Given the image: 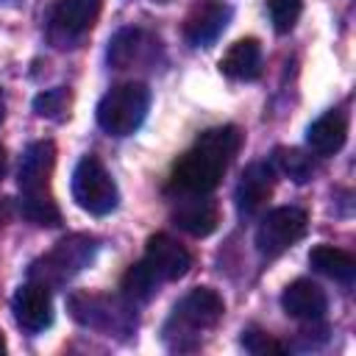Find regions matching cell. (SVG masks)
Returning <instances> with one entry per match:
<instances>
[{"mask_svg":"<svg viewBox=\"0 0 356 356\" xmlns=\"http://www.w3.org/2000/svg\"><path fill=\"white\" fill-rule=\"evenodd\" d=\"M103 0H58L50 8L47 36L56 47H72L97 22Z\"/></svg>","mask_w":356,"mask_h":356,"instance_id":"cell-7","label":"cell"},{"mask_svg":"<svg viewBox=\"0 0 356 356\" xmlns=\"http://www.w3.org/2000/svg\"><path fill=\"white\" fill-rule=\"evenodd\" d=\"M273 161H275V167H278L289 181H295V184H306V181L314 175V161H312V156H306V153L298 150V147H275Z\"/></svg>","mask_w":356,"mask_h":356,"instance_id":"cell-22","label":"cell"},{"mask_svg":"<svg viewBox=\"0 0 356 356\" xmlns=\"http://www.w3.org/2000/svg\"><path fill=\"white\" fill-rule=\"evenodd\" d=\"M145 261L161 281H178L192 270V253L170 234H153L145 245Z\"/></svg>","mask_w":356,"mask_h":356,"instance_id":"cell-12","label":"cell"},{"mask_svg":"<svg viewBox=\"0 0 356 356\" xmlns=\"http://www.w3.org/2000/svg\"><path fill=\"white\" fill-rule=\"evenodd\" d=\"M150 108V89L139 81L120 83L108 89L97 103V125L111 136L134 134Z\"/></svg>","mask_w":356,"mask_h":356,"instance_id":"cell-3","label":"cell"},{"mask_svg":"<svg viewBox=\"0 0 356 356\" xmlns=\"http://www.w3.org/2000/svg\"><path fill=\"white\" fill-rule=\"evenodd\" d=\"M281 306H284V312H286L289 317L314 323V320H320V317L325 314L328 298H325V292H323L314 281L298 278V281H292V284L281 292Z\"/></svg>","mask_w":356,"mask_h":356,"instance_id":"cell-15","label":"cell"},{"mask_svg":"<svg viewBox=\"0 0 356 356\" xmlns=\"http://www.w3.org/2000/svg\"><path fill=\"white\" fill-rule=\"evenodd\" d=\"M6 167H8V156H6V147L0 145V178L6 175Z\"/></svg>","mask_w":356,"mask_h":356,"instance_id":"cell-26","label":"cell"},{"mask_svg":"<svg viewBox=\"0 0 356 356\" xmlns=\"http://www.w3.org/2000/svg\"><path fill=\"white\" fill-rule=\"evenodd\" d=\"M56 167V145L50 139L31 142L19 161V192H42L50 186V175Z\"/></svg>","mask_w":356,"mask_h":356,"instance_id":"cell-13","label":"cell"},{"mask_svg":"<svg viewBox=\"0 0 356 356\" xmlns=\"http://www.w3.org/2000/svg\"><path fill=\"white\" fill-rule=\"evenodd\" d=\"M172 220L181 231L189 236H209L220 225V206L209 195H186L181 197L178 209L172 211Z\"/></svg>","mask_w":356,"mask_h":356,"instance_id":"cell-14","label":"cell"},{"mask_svg":"<svg viewBox=\"0 0 356 356\" xmlns=\"http://www.w3.org/2000/svg\"><path fill=\"white\" fill-rule=\"evenodd\" d=\"M242 147V131L236 125H217L203 131L195 145L175 161L167 192L175 197L209 195L222 181L228 164Z\"/></svg>","mask_w":356,"mask_h":356,"instance_id":"cell-1","label":"cell"},{"mask_svg":"<svg viewBox=\"0 0 356 356\" xmlns=\"http://www.w3.org/2000/svg\"><path fill=\"white\" fill-rule=\"evenodd\" d=\"M67 309L72 314L75 323L103 331V334H131L136 328V314L131 309V300H120L111 295H100V292H72L67 298Z\"/></svg>","mask_w":356,"mask_h":356,"instance_id":"cell-4","label":"cell"},{"mask_svg":"<svg viewBox=\"0 0 356 356\" xmlns=\"http://www.w3.org/2000/svg\"><path fill=\"white\" fill-rule=\"evenodd\" d=\"M6 120V95H3V89H0V122Z\"/></svg>","mask_w":356,"mask_h":356,"instance_id":"cell-28","label":"cell"},{"mask_svg":"<svg viewBox=\"0 0 356 356\" xmlns=\"http://www.w3.org/2000/svg\"><path fill=\"white\" fill-rule=\"evenodd\" d=\"M156 39L147 36L142 28H122L111 36L108 42V64L117 67V70H128L139 61H147L150 53L156 50Z\"/></svg>","mask_w":356,"mask_h":356,"instance_id":"cell-16","label":"cell"},{"mask_svg":"<svg viewBox=\"0 0 356 356\" xmlns=\"http://www.w3.org/2000/svg\"><path fill=\"white\" fill-rule=\"evenodd\" d=\"M231 6L222 0H206L200 6H195L189 11V17L184 19V36L192 47H209L214 44L222 31L231 22Z\"/></svg>","mask_w":356,"mask_h":356,"instance_id":"cell-9","label":"cell"},{"mask_svg":"<svg viewBox=\"0 0 356 356\" xmlns=\"http://www.w3.org/2000/svg\"><path fill=\"white\" fill-rule=\"evenodd\" d=\"M11 312H14V320L22 331H31V334H39L44 331L50 323H53V300H50V289L36 284V281H28L22 284L14 298H11Z\"/></svg>","mask_w":356,"mask_h":356,"instance_id":"cell-10","label":"cell"},{"mask_svg":"<svg viewBox=\"0 0 356 356\" xmlns=\"http://www.w3.org/2000/svg\"><path fill=\"white\" fill-rule=\"evenodd\" d=\"M0 353H6V337H3V331H0Z\"/></svg>","mask_w":356,"mask_h":356,"instance_id":"cell-29","label":"cell"},{"mask_svg":"<svg viewBox=\"0 0 356 356\" xmlns=\"http://www.w3.org/2000/svg\"><path fill=\"white\" fill-rule=\"evenodd\" d=\"M348 139V120L339 111H325L320 114L309 128H306V145L317 156H334L342 150Z\"/></svg>","mask_w":356,"mask_h":356,"instance_id":"cell-17","label":"cell"},{"mask_svg":"<svg viewBox=\"0 0 356 356\" xmlns=\"http://www.w3.org/2000/svg\"><path fill=\"white\" fill-rule=\"evenodd\" d=\"M70 108H72V92L67 86H56V89H47V92L33 97V111L44 120H53V122L67 120Z\"/></svg>","mask_w":356,"mask_h":356,"instance_id":"cell-23","label":"cell"},{"mask_svg":"<svg viewBox=\"0 0 356 356\" xmlns=\"http://www.w3.org/2000/svg\"><path fill=\"white\" fill-rule=\"evenodd\" d=\"M164 281L153 273V267L142 259V261H136V264H131L128 270H125V275H122V295H125V300H131V303H147L156 292H159V286H161Z\"/></svg>","mask_w":356,"mask_h":356,"instance_id":"cell-21","label":"cell"},{"mask_svg":"<svg viewBox=\"0 0 356 356\" xmlns=\"http://www.w3.org/2000/svg\"><path fill=\"white\" fill-rule=\"evenodd\" d=\"M220 72L231 81H256L261 75V44L256 39L234 42L220 58Z\"/></svg>","mask_w":356,"mask_h":356,"instance_id":"cell-18","label":"cell"},{"mask_svg":"<svg viewBox=\"0 0 356 356\" xmlns=\"http://www.w3.org/2000/svg\"><path fill=\"white\" fill-rule=\"evenodd\" d=\"M222 314H225L222 298L209 286H195L175 306L172 323L184 325L189 331H206V328H214L222 320Z\"/></svg>","mask_w":356,"mask_h":356,"instance_id":"cell-8","label":"cell"},{"mask_svg":"<svg viewBox=\"0 0 356 356\" xmlns=\"http://www.w3.org/2000/svg\"><path fill=\"white\" fill-rule=\"evenodd\" d=\"M306 228H309V217L303 209L278 206L261 217L256 228V250L267 259H275L286 253L295 242H300L306 236Z\"/></svg>","mask_w":356,"mask_h":356,"instance_id":"cell-6","label":"cell"},{"mask_svg":"<svg viewBox=\"0 0 356 356\" xmlns=\"http://www.w3.org/2000/svg\"><path fill=\"white\" fill-rule=\"evenodd\" d=\"M19 211L33 225H42V228L61 225V209L53 200L50 189H42V192H19Z\"/></svg>","mask_w":356,"mask_h":356,"instance_id":"cell-20","label":"cell"},{"mask_svg":"<svg viewBox=\"0 0 356 356\" xmlns=\"http://www.w3.org/2000/svg\"><path fill=\"white\" fill-rule=\"evenodd\" d=\"M309 264L320 275H325L331 281H339V284H353V278H356V259H353V253H348L342 248H334V245L312 248Z\"/></svg>","mask_w":356,"mask_h":356,"instance_id":"cell-19","label":"cell"},{"mask_svg":"<svg viewBox=\"0 0 356 356\" xmlns=\"http://www.w3.org/2000/svg\"><path fill=\"white\" fill-rule=\"evenodd\" d=\"M72 197L83 211L97 214V217L117 209V200H120L117 184H114L111 172L106 170V164L97 156L89 153L75 164V170H72Z\"/></svg>","mask_w":356,"mask_h":356,"instance_id":"cell-5","label":"cell"},{"mask_svg":"<svg viewBox=\"0 0 356 356\" xmlns=\"http://www.w3.org/2000/svg\"><path fill=\"white\" fill-rule=\"evenodd\" d=\"M273 189H275V170L267 161L248 164L245 172L239 175L236 192H234L239 214H245V217L259 214L267 206V200L273 197Z\"/></svg>","mask_w":356,"mask_h":356,"instance_id":"cell-11","label":"cell"},{"mask_svg":"<svg viewBox=\"0 0 356 356\" xmlns=\"http://www.w3.org/2000/svg\"><path fill=\"white\" fill-rule=\"evenodd\" d=\"M267 11L273 28L278 33H289L303 14V0H267Z\"/></svg>","mask_w":356,"mask_h":356,"instance_id":"cell-24","label":"cell"},{"mask_svg":"<svg viewBox=\"0 0 356 356\" xmlns=\"http://www.w3.org/2000/svg\"><path fill=\"white\" fill-rule=\"evenodd\" d=\"M6 217H8V200H6V197H0V225L6 222Z\"/></svg>","mask_w":356,"mask_h":356,"instance_id":"cell-27","label":"cell"},{"mask_svg":"<svg viewBox=\"0 0 356 356\" xmlns=\"http://www.w3.org/2000/svg\"><path fill=\"white\" fill-rule=\"evenodd\" d=\"M97 253V239L89 234H72L64 236L61 242H56V248L50 253H44L42 259H36L28 270V278L53 289L61 286L64 281H70L75 273H81L83 267H89V261Z\"/></svg>","mask_w":356,"mask_h":356,"instance_id":"cell-2","label":"cell"},{"mask_svg":"<svg viewBox=\"0 0 356 356\" xmlns=\"http://www.w3.org/2000/svg\"><path fill=\"white\" fill-rule=\"evenodd\" d=\"M242 348H245L248 353H256V356L286 353L284 342H278L275 337H270L267 331H259V328H248V331H242Z\"/></svg>","mask_w":356,"mask_h":356,"instance_id":"cell-25","label":"cell"}]
</instances>
